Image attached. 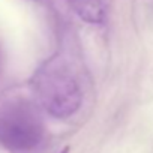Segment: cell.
Returning a JSON list of instances; mask_svg holds the SVG:
<instances>
[{"mask_svg":"<svg viewBox=\"0 0 153 153\" xmlns=\"http://www.w3.org/2000/svg\"><path fill=\"white\" fill-rule=\"evenodd\" d=\"M33 89L41 105L56 119L71 117L81 107L80 84L62 59H51L36 71Z\"/></svg>","mask_w":153,"mask_h":153,"instance_id":"obj_1","label":"cell"},{"mask_svg":"<svg viewBox=\"0 0 153 153\" xmlns=\"http://www.w3.org/2000/svg\"><path fill=\"white\" fill-rule=\"evenodd\" d=\"M71 9L89 24H101L105 20L104 0H68Z\"/></svg>","mask_w":153,"mask_h":153,"instance_id":"obj_3","label":"cell"},{"mask_svg":"<svg viewBox=\"0 0 153 153\" xmlns=\"http://www.w3.org/2000/svg\"><path fill=\"white\" fill-rule=\"evenodd\" d=\"M44 135V123L29 102L11 101L0 107V146L14 153H27L42 143Z\"/></svg>","mask_w":153,"mask_h":153,"instance_id":"obj_2","label":"cell"},{"mask_svg":"<svg viewBox=\"0 0 153 153\" xmlns=\"http://www.w3.org/2000/svg\"><path fill=\"white\" fill-rule=\"evenodd\" d=\"M60 153H69V147H65V149H63Z\"/></svg>","mask_w":153,"mask_h":153,"instance_id":"obj_4","label":"cell"}]
</instances>
